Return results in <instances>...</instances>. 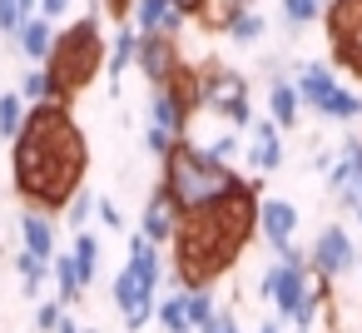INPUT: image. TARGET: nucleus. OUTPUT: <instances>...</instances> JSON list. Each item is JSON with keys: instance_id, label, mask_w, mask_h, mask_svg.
I'll return each instance as SVG.
<instances>
[{"instance_id": "obj_1", "label": "nucleus", "mask_w": 362, "mask_h": 333, "mask_svg": "<svg viewBox=\"0 0 362 333\" xmlns=\"http://www.w3.org/2000/svg\"><path fill=\"white\" fill-rule=\"evenodd\" d=\"M11 179L16 194L35 209H65L80 189H85V169H90V145L80 135V125L70 120L65 105L45 100L30 105L25 130L11 140Z\"/></svg>"}, {"instance_id": "obj_2", "label": "nucleus", "mask_w": 362, "mask_h": 333, "mask_svg": "<svg viewBox=\"0 0 362 333\" xmlns=\"http://www.w3.org/2000/svg\"><path fill=\"white\" fill-rule=\"evenodd\" d=\"M258 234V194L253 184L233 189L228 199L184 214L179 234H174V278L189 288H209L214 278H223L233 269V259L248 249V239Z\"/></svg>"}, {"instance_id": "obj_3", "label": "nucleus", "mask_w": 362, "mask_h": 333, "mask_svg": "<svg viewBox=\"0 0 362 333\" xmlns=\"http://www.w3.org/2000/svg\"><path fill=\"white\" fill-rule=\"evenodd\" d=\"M243 184H248V179H238L233 164L214 159L209 149H199V145H189V140H179V145L164 154V189L174 194V204H179L184 214H199V209L228 199V194L243 189Z\"/></svg>"}, {"instance_id": "obj_4", "label": "nucleus", "mask_w": 362, "mask_h": 333, "mask_svg": "<svg viewBox=\"0 0 362 333\" xmlns=\"http://www.w3.org/2000/svg\"><path fill=\"white\" fill-rule=\"evenodd\" d=\"M105 40H100V16H90V21H75L70 30H60L55 35V50H50V60H45V70H50V80H55V100L60 105H70V95H80L100 70H105Z\"/></svg>"}, {"instance_id": "obj_5", "label": "nucleus", "mask_w": 362, "mask_h": 333, "mask_svg": "<svg viewBox=\"0 0 362 333\" xmlns=\"http://www.w3.org/2000/svg\"><path fill=\"white\" fill-rule=\"evenodd\" d=\"M159 278H164V264H159V244L134 234L129 244V264L115 273V308L124 313V328H144L159 308Z\"/></svg>"}, {"instance_id": "obj_6", "label": "nucleus", "mask_w": 362, "mask_h": 333, "mask_svg": "<svg viewBox=\"0 0 362 333\" xmlns=\"http://www.w3.org/2000/svg\"><path fill=\"white\" fill-rule=\"evenodd\" d=\"M204 110L209 115H223L233 130H248L253 125V105H248V80L228 65H209L204 70Z\"/></svg>"}, {"instance_id": "obj_7", "label": "nucleus", "mask_w": 362, "mask_h": 333, "mask_svg": "<svg viewBox=\"0 0 362 333\" xmlns=\"http://www.w3.org/2000/svg\"><path fill=\"white\" fill-rule=\"evenodd\" d=\"M327 45L342 70L362 75V0H332L327 6Z\"/></svg>"}, {"instance_id": "obj_8", "label": "nucleus", "mask_w": 362, "mask_h": 333, "mask_svg": "<svg viewBox=\"0 0 362 333\" xmlns=\"http://www.w3.org/2000/svg\"><path fill=\"white\" fill-rule=\"evenodd\" d=\"M308 269H313V264H298V259H283V254H278V264L263 273V298L278 308V318H293V308L303 303V293H308Z\"/></svg>"}, {"instance_id": "obj_9", "label": "nucleus", "mask_w": 362, "mask_h": 333, "mask_svg": "<svg viewBox=\"0 0 362 333\" xmlns=\"http://www.w3.org/2000/svg\"><path fill=\"white\" fill-rule=\"evenodd\" d=\"M308 264H313L322 278H342V273H352V269H357V249H352L347 229H342V224L317 229V239H313V249H308Z\"/></svg>"}, {"instance_id": "obj_10", "label": "nucleus", "mask_w": 362, "mask_h": 333, "mask_svg": "<svg viewBox=\"0 0 362 333\" xmlns=\"http://www.w3.org/2000/svg\"><path fill=\"white\" fill-rule=\"evenodd\" d=\"M134 65L144 70L149 85H164V80H174V70H179L184 60H179L174 35H139V60H134Z\"/></svg>"}, {"instance_id": "obj_11", "label": "nucleus", "mask_w": 362, "mask_h": 333, "mask_svg": "<svg viewBox=\"0 0 362 333\" xmlns=\"http://www.w3.org/2000/svg\"><path fill=\"white\" fill-rule=\"evenodd\" d=\"M184 21L189 16L174 6V0H134V6H129V26L139 35H179Z\"/></svg>"}, {"instance_id": "obj_12", "label": "nucleus", "mask_w": 362, "mask_h": 333, "mask_svg": "<svg viewBox=\"0 0 362 333\" xmlns=\"http://www.w3.org/2000/svg\"><path fill=\"white\" fill-rule=\"evenodd\" d=\"M179 219H184V209L174 204V194H169V189H159V194H149V204H144L139 234H144V239H154V244H174Z\"/></svg>"}, {"instance_id": "obj_13", "label": "nucleus", "mask_w": 362, "mask_h": 333, "mask_svg": "<svg viewBox=\"0 0 362 333\" xmlns=\"http://www.w3.org/2000/svg\"><path fill=\"white\" fill-rule=\"evenodd\" d=\"M258 234H263L273 249H288L293 234H298V204H288V199H263V204H258Z\"/></svg>"}, {"instance_id": "obj_14", "label": "nucleus", "mask_w": 362, "mask_h": 333, "mask_svg": "<svg viewBox=\"0 0 362 333\" xmlns=\"http://www.w3.org/2000/svg\"><path fill=\"white\" fill-rule=\"evenodd\" d=\"M149 120H154V125H164L169 135H179V140H184L194 115L184 110V100H179L169 85H154V95H149Z\"/></svg>"}, {"instance_id": "obj_15", "label": "nucleus", "mask_w": 362, "mask_h": 333, "mask_svg": "<svg viewBox=\"0 0 362 333\" xmlns=\"http://www.w3.org/2000/svg\"><path fill=\"white\" fill-rule=\"evenodd\" d=\"M21 244L30 249V254H40V259H55V219H50V209H25L21 214Z\"/></svg>"}, {"instance_id": "obj_16", "label": "nucleus", "mask_w": 362, "mask_h": 333, "mask_svg": "<svg viewBox=\"0 0 362 333\" xmlns=\"http://www.w3.org/2000/svg\"><path fill=\"white\" fill-rule=\"evenodd\" d=\"M362 179V140H342V149H337V159L327 164V194H347L352 184Z\"/></svg>"}, {"instance_id": "obj_17", "label": "nucleus", "mask_w": 362, "mask_h": 333, "mask_svg": "<svg viewBox=\"0 0 362 333\" xmlns=\"http://www.w3.org/2000/svg\"><path fill=\"white\" fill-rule=\"evenodd\" d=\"M248 164H253L258 174H273V169L283 164V140H278V125H273V120H258V125H253Z\"/></svg>"}, {"instance_id": "obj_18", "label": "nucleus", "mask_w": 362, "mask_h": 333, "mask_svg": "<svg viewBox=\"0 0 362 333\" xmlns=\"http://www.w3.org/2000/svg\"><path fill=\"white\" fill-rule=\"evenodd\" d=\"M16 40H21V50L30 55V60H50V50H55V21H45V16H25V26L16 30Z\"/></svg>"}, {"instance_id": "obj_19", "label": "nucleus", "mask_w": 362, "mask_h": 333, "mask_svg": "<svg viewBox=\"0 0 362 333\" xmlns=\"http://www.w3.org/2000/svg\"><path fill=\"white\" fill-rule=\"evenodd\" d=\"M293 85H298V95H303V105H313V110H322V105L332 100V90H337V80H332L327 65H303Z\"/></svg>"}, {"instance_id": "obj_20", "label": "nucleus", "mask_w": 362, "mask_h": 333, "mask_svg": "<svg viewBox=\"0 0 362 333\" xmlns=\"http://www.w3.org/2000/svg\"><path fill=\"white\" fill-rule=\"evenodd\" d=\"M268 115H273V125H278V130H293V125H298V115H303V95H298V85L273 80V90H268Z\"/></svg>"}, {"instance_id": "obj_21", "label": "nucleus", "mask_w": 362, "mask_h": 333, "mask_svg": "<svg viewBox=\"0 0 362 333\" xmlns=\"http://www.w3.org/2000/svg\"><path fill=\"white\" fill-rule=\"evenodd\" d=\"M134 60H139V30H134V26H119V30H115V45H110V55H105V70L115 75V85H119V75H124Z\"/></svg>"}, {"instance_id": "obj_22", "label": "nucleus", "mask_w": 362, "mask_h": 333, "mask_svg": "<svg viewBox=\"0 0 362 333\" xmlns=\"http://www.w3.org/2000/svg\"><path fill=\"white\" fill-rule=\"evenodd\" d=\"M50 269H55V283H60V303H75V298L85 293V278H80L75 254H55V259H50Z\"/></svg>"}, {"instance_id": "obj_23", "label": "nucleus", "mask_w": 362, "mask_h": 333, "mask_svg": "<svg viewBox=\"0 0 362 333\" xmlns=\"http://www.w3.org/2000/svg\"><path fill=\"white\" fill-rule=\"evenodd\" d=\"M25 115H30V100H25L21 90L0 95V135H6V140H16V135L25 130Z\"/></svg>"}, {"instance_id": "obj_24", "label": "nucleus", "mask_w": 362, "mask_h": 333, "mask_svg": "<svg viewBox=\"0 0 362 333\" xmlns=\"http://www.w3.org/2000/svg\"><path fill=\"white\" fill-rule=\"evenodd\" d=\"M16 273H21V288H25V298H40V283H45V273H50V259H40V254L21 249V259H16Z\"/></svg>"}, {"instance_id": "obj_25", "label": "nucleus", "mask_w": 362, "mask_h": 333, "mask_svg": "<svg viewBox=\"0 0 362 333\" xmlns=\"http://www.w3.org/2000/svg\"><path fill=\"white\" fill-rule=\"evenodd\" d=\"M263 30H268V21H263L253 6H243V11L228 21V40H233V45H253V40H263Z\"/></svg>"}, {"instance_id": "obj_26", "label": "nucleus", "mask_w": 362, "mask_h": 333, "mask_svg": "<svg viewBox=\"0 0 362 333\" xmlns=\"http://www.w3.org/2000/svg\"><path fill=\"white\" fill-rule=\"evenodd\" d=\"M70 254H75V264H80V278H85V288H90V283H95V273H100V239H95L90 229H80Z\"/></svg>"}, {"instance_id": "obj_27", "label": "nucleus", "mask_w": 362, "mask_h": 333, "mask_svg": "<svg viewBox=\"0 0 362 333\" xmlns=\"http://www.w3.org/2000/svg\"><path fill=\"white\" fill-rule=\"evenodd\" d=\"M21 95H25L30 105H45V100H55V80H50V70H45V65L25 70V75H21ZM55 105H60V100H55Z\"/></svg>"}, {"instance_id": "obj_28", "label": "nucleus", "mask_w": 362, "mask_h": 333, "mask_svg": "<svg viewBox=\"0 0 362 333\" xmlns=\"http://www.w3.org/2000/svg\"><path fill=\"white\" fill-rule=\"evenodd\" d=\"M243 6H253V0H209V6L199 11V26H209V30H228V21H233Z\"/></svg>"}, {"instance_id": "obj_29", "label": "nucleus", "mask_w": 362, "mask_h": 333, "mask_svg": "<svg viewBox=\"0 0 362 333\" xmlns=\"http://www.w3.org/2000/svg\"><path fill=\"white\" fill-rule=\"evenodd\" d=\"M184 313H189V328H204V323L218 313V308H214V293H209V288H189V293H184Z\"/></svg>"}, {"instance_id": "obj_30", "label": "nucleus", "mask_w": 362, "mask_h": 333, "mask_svg": "<svg viewBox=\"0 0 362 333\" xmlns=\"http://www.w3.org/2000/svg\"><path fill=\"white\" fill-rule=\"evenodd\" d=\"M317 115H327V120H362V100H357L352 90H342V85H337V90H332V100H327Z\"/></svg>"}, {"instance_id": "obj_31", "label": "nucleus", "mask_w": 362, "mask_h": 333, "mask_svg": "<svg viewBox=\"0 0 362 333\" xmlns=\"http://www.w3.org/2000/svg\"><path fill=\"white\" fill-rule=\"evenodd\" d=\"M154 313H159V323H164L169 333H194V328H189V313H184V293H179V298H159Z\"/></svg>"}, {"instance_id": "obj_32", "label": "nucleus", "mask_w": 362, "mask_h": 333, "mask_svg": "<svg viewBox=\"0 0 362 333\" xmlns=\"http://www.w3.org/2000/svg\"><path fill=\"white\" fill-rule=\"evenodd\" d=\"M317 11H322V0H283V16H288L293 30L308 26V21H317Z\"/></svg>"}, {"instance_id": "obj_33", "label": "nucleus", "mask_w": 362, "mask_h": 333, "mask_svg": "<svg viewBox=\"0 0 362 333\" xmlns=\"http://www.w3.org/2000/svg\"><path fill=\"white\" fill-rule=\"evenodd\" d=\"M95 204H100V199H95L90 189H80V194H75V199L65 204V209H70V229H75V234H80V229L90 224V214H95Z\"/></svg>"}, {"instance_id": "obj_34", "label": "nucleus", "mask_w": 362, "mask_h": 333, "mask_svg": "<svg viewBox=\"0 0 362 333\" xmlns=\"http://www.w3.org/2000/svg\"><path fill=\"white\" fill-rule=\"evenodd\" d=\"M174 145H179V135H169V130H164V125H154V120H149V130H144V149H149V154H159V159H164V154H169V149H174Z\"/></svg>"}, {"instance_id": "obj_35", "label": "nucleus", "mask_w": 362, "mask_h": 333, "mask_svg": "<svg viewBox=\"0 0 362 333\" xmlns=\"http://www.w3.org/2000/svg\"><path fill=\"white\" fill-rule=\"evenodd\" d=\"M25 26V11H21V0H0V35H16Z\"/></svg>"}, {"instance_id": "obj_36", "label": "nucleus", "mask_w": 362, "mask_h": 333, "mask_svg": "<svg viewBox=\"0 0 362 333\" xmlns=\"http://www.w3.org/2000/svg\"><path fill=\"white\" fill-rule=\"evenodd\" d=\"M60 308H65L60 298H55V303H40V308H35V328H40V333H55V328H60V318H65Z\"/></svg>"}, {"instance_id": "obj_37", "label": "nucleus", "mask_w": 362, "mask_h": 333, "mask_svg": "<svg viewBox=\"0 0 362 333\" xmlns=\"http://www.w3.org/2000/svg\"><path fill=\"white\" fill-rule=\"evenodd\" d=\"M95 214H100V224H105V229H124V214H119V204H115V199H100V204H95Z\"/></svg>"}, {"instance_id": "obj_38", "label": "nucleus", "mask_w": 362, "mask_h": 333, "mask_svg": "<svg viewBox=\"0 0 362 333\" xmlns=\"http://www.w3.org/2000/svg\"><path fill=\"white\" fill-rule=\"evenodd\" d=\"M209 154H214V159H223V164H228V159H233V154H238V135H218V140H214V145H209Z\"/></svg>"}, {"instance_id": "obj_39", "label": "nucleus", "mask_w": 362, "mask_h": 333, "mask_svg": "<svg viewBox=\"0 0 362 333\" xmlns=\"http://www.w3.org/2000/svg\"><path fill=\"white\" fill-rule=\"evenodd\" d=\"M199 333H238V318H233V313H214Z\"/></svg>"}, {"instance_id": "obj_40", "label": "nucleus", "mask_w": 362, "mask_h": 333, "mask_svg": "<svg viewBox=\"0 0 362 333\" xmlns=\"http://www.w3.org/2000/svg\"><path fill=\"white\" fill-rule=\"evenodd\" d=\"M70 6H75V0H40V16H45V21H60Z\"/></svg>"}, {"instance_id": "obj_41", "label": "nucleus", "mask_w": 362, "mask_h": 333, "mask_svg": "<svg viewBox=\"0 0 362 333\" xmlns=\"http://www.w3.org/2000/svg\"><path fill=\"white\" fill-rule=\"evenodd\" d=\"M337 199H342V204H347V209H357V204H362V179H357V184H352V189H347V194H337Z\"/></svg>"}, {"instance_id": "obj_42", "label": "nucleus", "mask_w": 362, "mask_h": 333, "mask_svg": "<svg viewBox=\"0 0 362 333\" xmlns=\"http://www.w3.org/2000/svg\"><path fill=\"white\" fill-rule=\"evenodd\" d=\"M174 6H179V11H184V16H199V11H204V6H209V0H174Z\"/></svg>"}, {"instance_id": "obj_43", "label": "nucleus", "mask_w": 362, "mask_h": 333, "mask_svg": "<svg viewBox=\"0 0 362 333\" xmlns=\"http://www.w3.org/2000/svg\"><path fill=\"white\" fill-rule=\"evenodd\" d=\"M129 6H134V0H110V11H115V21H124V16H129Z\"/></svg>"}, {"instance_id": "obj_44", "label": "nucleus", "mask_w": 362, "mask_h": 333, "mask_svg": "<svg viewBox=\"0 0 362 333\" xmlns=\"http://www.w3.org/2000/svg\"><path fill=\"white\" fill-rule=\"evenodd\" d=\"M55 333H85V328H80V323H70V318H60V328H55Z\"/></svg>"}, {"instance_id": "obj_45", "label": "nucleus", "mask_w": 362, "mask_h": 333, "mask_svg": "<svg viewBox=\"0 0 362 333\" xmlns=\"http://www.w3.org/2000/svg\"><path fill=\"white\" fill-rule=\"evenodd\" d=\"M21 11L25 16H40V0H21Z\"/></svg>"}, {"instance_id": "obj_46", "label": "nucleus", "mask_w": 362, "mask_h": 333, "mask_svg": "<svg viewBox=\"0 0 362 333\" xmlns=\"http://www.w3.org/2000/svg\"><path fill=\"white\" fill-rule=\"evenodd\" d=\"M258 333H278V323H263V328H258Z\"/></svg>"}, {"instance_id": "obj_47", "label": "nucleus", "mask_w": 362, "mask_h": 333, "mask_svg": "<svg viewBox=\"0 0 362 333\" xmlns=\"http://www.w3.org/2000/svg\"><path fill=\"white\" fill-rule=\"evenodd\" d=\"M357 224H362V204H357Z\"/></svg>"}]
</instances>
